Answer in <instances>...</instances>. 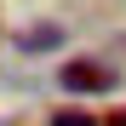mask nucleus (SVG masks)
I'll return each instance as SVG.
<instances>
[{"instance_id": "f257e3e1", "label": "nucleus", "mask_w": 126, "mask_h": 126, "mask_svg": "<svg viewBox=\"0 0 126 126\" xmlns=\"http://www.w3.org/2000/svg\"><path fill=\"white\" fill-rule=\"evenodd\" d=\"M57 86H63V92H80V97H97V92H115L120 75H115L103 57H69V63L57 69Z\"/></svg>"}, {"instance_id": "f03ea898", "label": "nucleus", "mask_w": 126, "mask_h": 126, "mask_svg": "<svg viewBox=\"0 0 126 126\" xmlns=\"http://www.w3.org/2000/svg\"><path fill=\"white\" fill-rule=\"evenodd\" d=\"M17 46H23V52H52V46H63V29L57 23H40L29 34H17Z\"/></svg>"}, {"instance_id": "7ed1b4c3", "label": "nucleus", "mask_w": 126, "mask_h": 126, "mask_svg": "<svg viewBox=\"0 0 126 126\" xmlns=\"http://www.w3.org/2000/svg\"><path fill=\"white\" fill-rule=\"evenodd\" d=\"M46 126H97V115H75V109H69V115H52Z\"/></svg>"}, {"instance_id": "20e7f679", "label": "nucleus", "mask_w": 126, "mask_h": 126, "mask_svg": "<svg viewBox=\"0 0 126 126\" xmlns=\"http://www.w3.org/2000/svg\"><path fill=\"white\" fill-rule=\"evenodd\" d=\"M103 126H126V109H120V115H109V120H103Z\"/></svg>"}]
</instances>
